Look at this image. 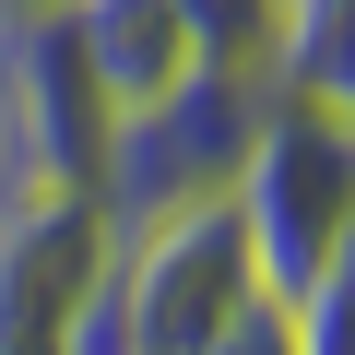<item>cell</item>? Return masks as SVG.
<instances>
[{
  "label": "cell",
  "instance_id": "obj_1",
  "mask_svg": "<svg viewBox=\"0 0 355 355\" xmlns=\"http://www.w3.org/2000/svg\"><path fill=\"white\" fill-rule=\"evenodd\" d=\"M225 202H237V225H249L261 284H272V296H308L320 261L355 237V119L272 95L261 130H249V154H237V190H225Z\"/></svg>",
  "mask_w": 355,
  "mask_h": 355
},
{
  "label": "cell",
  "instance_id": "obj_4",
  "mask_svg": "<svg viewBox=\"0 0 355 355\" xmlns=\"http://www.w3.org/2000/svg\"><path fill=\"white\" fill-rule=\"evenodd\" d=\"M107 249H119V225L95 190H12L0 202V355H60Z\"/></svg>",
  "mask_w": 355,
  "mask_h": 355
},
{
  "label": "cell",
  "instance_id": "obj_3",
  "mask_svg": "<svg viewBox=\"0 0 355 355\" xmlns=\"http://www.w3.org/2000/svg\"><path fill=\"white\" fill-rule=\"evenodd\" d=\"M261 83H225V71H190L178 95L130 107L107 130V166H95V202L107 225H142V214H178V202H225L237 190V154L261 130Z\"/></svg>",
  "mask_w": 355,
  "mask_h": 355
},
{
  "label": "cell",
  "instance_id": "obj_9",
  "mask_svg": "<svg viewBox=\"0 0 355 355\" xmlns=\"http://www.w3.org/2000/svg\"><path fill=\"white\" fill-rule=\"evenodd\" d=\"M202 355H308V331H296V296H272V284H261V296H249V308H237V320H225Z\"/></svg>",
  "mask_w": 355,
  "mask_h": 355
},
{
  "label": "cell",
  "instance_id": "obj_8",
  "mask_svg": "<svg viewBox=\"0 0 355 355\" xmlns=\"http://www.w3.org/2000/svg\"><path fill=\"white\" fill-rule=\"evenodd\" d=\"M296 331H308V355H355V237L320 261V284L296 296Z\"/></svg>",
  "mask_w": 355,
  "mask_h": 355
},
{
  "label": "cell",
  "instance_id": "obj_5",
  "mask_svg": "<svg viewBox=\"0 0 355 355\" xmlns=\"http://www.w3.org/2000/svg\"><path fill=\"white\" fill-rule=\"evenodd\" d=\"M48 12H60V36H71V60H83L107 119H130V107H154V95H178L202 71L178 0H48Z\"/></svg>",
  "mask_w": 355,
  "mask_h": 355
},
{
  "label": "cell",
  "instance_id": "obj_6",
  "mask_svg": "<svg viewBox=\"0 0 355 355\" xmlns=\"http://www.w3.org/2000/svg\"><path fill=\"white\" fill-rule=\"evenodd\" d=\"M272 95L355 119V0H284V60H272Z\"/></svg>",
  "mask_w": 355,
  "mask_h": 355
},
{
  "label": "cell",
  "instance_id": "obj_10",
  "mask_svg": "<svg viewBox=\"0 0 355 355\" xmlns=\"http://www.w3.org/2000/svg\"><path fill=\"white\" fill-rule=\"evenodd\" d=\"M0 202H12V83H0Z\"/></svg>",
  "mask_w": 355,
  "mask_h": 355
},
{
  "label": "cell",
  "instance_id": "obj_11",
  "mask_svg": "<svg viewBox=\"0 0 355 355\" xmlns=\"http://www.w3.org/2000/svg\"><path fill=\"white\" fill-rule=\"evenodd\" d=\"M0 12H48V0H0Z\"/></svg>",
  "mask_w": 355,
  "mask_h": 355
},
{
  "label": "cell",
  "instance_id": "obj_2",
  "mask_svg": "<svg viewBox=\"0 0 355 355\" xmlns=\"http://www.w3.org/2000/svg\"><path fill=\"white\" fill-rule=\"evenodd\" d=\"M107 272H119V308H130V343H142V355H202V343L261 296V261H249L237 202H178V214L119 225Z\"/></svg>",
  "mask_w": 355,
  "mask_h": 355
},
{
  "label": "cell",
  "instance_id": "obj_7",
  "mask_svg": "<svg viewBox=\"0 0 355 355\" xmlns=\"http://www.w3.org/2000/svg\"><path fill=\"white\" fill-rule=\"evenodd\" d=\"M190 24V60L225 71V83H261L272 95V60H284V0H178Z\"/></svg>",
  "mask_w": 355,
  "mask_h": 355
}]
</instances>
